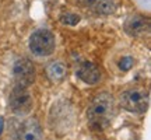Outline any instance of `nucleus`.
Here are the masks:
<instances>
[{"label":"nucleus","mask_w":151,"mask_h":140,"mask_svg":"<svg viewBox=\"0 0 151 140\" xmlns=\"http://www.w3.org/2000/svg\"><path fill=\"white\" fill-rule=\"evenodd\" d=\"M86 1L91 7L92 11H95L97 14H101V16H109L116 9L113 0H86Z\"/></svg>","instance_id":"9d476101"},{"label":"nucleus","mask_w":151,"mask_h":140,"mask_svg":"<svg viewBox=\"0 0 151 140\" xmlns=\"http://www.w3.org/2000/svg\"><path fill=\"white\" fill-rule=\"evenodd\" d=\"M13 77L16 86L29 87L35 81V67L34 63L27 58H20L13 65Z\"/></svg>","instance_id":"39448f33"},{"label":"nucleus","mask_w":151,"mask_h":140,"mask_svg":"<svg viewBox=\"0 0 151 140\" xmlns=\"http://www.w3.org/2000/svg\"><path fill=\"white\" fill-rule=\"evenodd\" d=\"M56 48L55 35L49 30L41 28L34 31L29 37V51L37 56H49Z\"/></svg>","instance_id":"7ed1b4c3"},{"label":"nucleus","mask_w":151,"mask_h":140,"mask_svg":"<svg viewBox=\"0 0 151 140\" xmlns=\"http://www.w3.org/2000/svg\"><path fill=\"white\" fill-rule=\"evenodd\" d=\"M9 104H10V109L18 116H24V115L31 112V109H32V97L28 92L27 87H14L11 90Z\"/></svg>","instance_id":"20e7f679"},{"label":"nucleus","mask_w":151,"mask_h":140,"mask_svg":"<svg viewBox=\"0 0 151 140\" xmlns=\"http://www.w3.org/2000/svg\"><path fill=\"white\" fill-rule=\"evenodd\" d=\"M124 32L130 37H141L150 32V20L144 16L134 14L126 18L123 24Z\"/></svg>","instance_id":"0eeeda50"},{"label":"nucleus","mask_w":151,"mask_h":140,"mask_svg":"<svg viewBox=\"0 0 151 140\" xmlns=\"http://www.w3.org/2000/svg\"><path fill=\"white\" fill-rule=\"evenodd\" d=\"M3 129H4V118L0 116V136H1V133H3Z\"/></svg>","instance_id":"ddd939ff"},{"label":"nucleus","mask_w":151,"mask_h":140,"mask_svg":"<svg viewBox=\"0 0 151 140\" xmlns=\"http://www.w3.org/2000/svg\"><path fill=\"white\" fill-rule=\"evenodd\" d=\"M46 77L52 83H59V81L65 80L66 74H67V69L63 62H50L46 69H45Z\"/></svg>","instance_id":"1a4fd4ad"},{"label":"nucleus","mask_w":151,"mask_h":140,"mask_svg":"<svg viewBox=\"0 0 151 140\" xmlns=\"http://www.w3.org/2000/svg\"><path fill=\"white\" fill-rule=\"evenodd\" d=\"M76 74L86 84H97L98 81L101 80V70L97 65H94L91 62L81 63L77 71H76Z\"/></svg>","instance_id":"6e6552de"},{"label":"nucleus","mask_w":151,"mask_h":140,"mask_svg":"<svg viewBox=\"0 0 151 140\" xmlns=\"http://www.w3.org/2000/svg\"><path fill=\"white\" fill-rule=\"evenodd\" d=\"M11 140H42V128L37 119H27L17 128Z\"/></svg>","instance_id":"423d86ee"},{"label":"nucleus","mask_w":151,"mask_h":140,"mask_svg":"<svg viewBox=\"0 0 151 140\" xmlns=\"http://www.w3.org/2000/svg\"><path fill=\"white\" fill-rule=\"evenodd\" d=\"M59 20L62 24H66V25H77L80 22L81 17L74 13H63V14H60Z\"/></svg>","instance_id":"9b49d317"},{"label":"nucleus","mask_w":151,"mask_h":140,"mask_svg":"<svg viewBox=\"0 0 151 140\" xmlns=\"http://www.w3.org/2000/svg\"><path fill=\"white\" fill-rule=\"evenodd\" d=\"M133 63H134V60H133V58L132 56H123L122 59L119 60V69L123 70V71H127V70H130L132 67H133Z\"/></svg>","instance_id":"f8f14e48"},{"label":"nucleus","mask_w":151,"mask_h":140,"mask_svg":"<svg viewBox=\"0 0 151 140\" xmlns=\"http://www.w3.org/2000/svg\"><path fill=\"white\" fill-rule=\"evenodd\" d=\"M120 105L127 112L144 113L148 108V92L143 88H129L120 94Z\"/></svg>","instance_id":"f03ea898"},{"label":"nucleus","mask_w":151,"mask_h":140,"mask_svg":"<svg viewBox=\"0 0 151 140\" xmlns=\"http://www.w3.org/2000/svg\"><path fill=\"white\" fill-rule=\"evenodd\" d=\"M115 115V102L112 94L99 92L92 98L87 109V118L94 126L102 128L112 121Z\"/></svg>","instance_id":"f257e3e1"}]
</instances>
